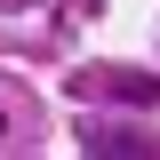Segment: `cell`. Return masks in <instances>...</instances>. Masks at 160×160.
<instances>
[{"label":"cell","instance_id":"obj_1","mask_svg":"<svg viewBox=\"0 0 160 160\" xmlns=\"http://www.w3.org/2000/svg\"><path fill=\"white\" fill-rule=\"evenodd\" d=\"M88 152H152V136H136V128H96Z\"/></svg>","mask_w":160,"mask_h":160},{"label":"cell","instance_id":"obj_2","mask_svg":"<svg viewBox=\"0 0 160 160\" xmlns=\"http://www.w3.org/2000/svg\"><path fill=\"white\" fill-rule=\"evenodd\" d=\"M0 144H8V112H0Z\"/></svg>","mask_w":160,"mask_h":160}]
</instances>
